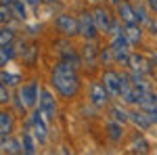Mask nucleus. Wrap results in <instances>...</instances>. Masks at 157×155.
Wrapping results in <instances>:
<instances>
[{"mask_svg":"<svg viewBox=\"0 0 157 155\" xmlns=\"http://www.w3.org/2000/svg\"><path fill=\"white\" fill-rule=\"evenodd\" d=\"M38 95H40V90H38V84L36 82L25 84V86H21V90H19V96L23 99L25 109H34V107H36V103L40 101Z\"/></svg>","mask_w":157,"mask_h":155,"instance_id":"obj_7","label":"nucleus"},{"mask_svg":"<svg viewBox=\"0 0 157 155\" xmlns=\"http://www.w3.org/2000/svg\"><path fill=\"white\" fill-rule=\"evenodd\" d=\"M101 61H103V63L113 61V55H111V50H109V48H103V50H101Z\"/></svg>","mask_w":157,"mask_h":155,"instance_id":"obj_32","label":"nucleus"},{"mask_svg":"<svg viewBox=\"0 0 157 155\" xmlns=\"http://www.w3.org/2000/svg\"><path fill=\"white\" fill-rule=\"evenodd\" d=\"M147 115L151 118V122H153V124H157V109L153 111V113H147Z\"/></svg>","mask_w":157,"mask_h":155,"instance_id":"obj_34","label":"nucleus"},{"mask_svg":"<svg viewBox=\"0 0 157 155\" xmlns=\"http://www.w3.org/2000/svg\"><path fill=\"white\" fill-rule=\"evenodd\" d=\"M121 126L124 124H120V122H115V119H111V122H107V134L109 138L113 141V143H117V141H121Z\"/></svg>","mask_w":157,"mask_h":155,"instance_id":"obj_21","label":"nucleus"},{"mask_svg":"<svg viewBox=\"0 0 157 155\" xmlns=\"http://www.w3.org/2000/svg\"><path fill=\"white\" fill-rule=\"evenodd\" d=\"M42 2H48V4H52V2H57V0H42Z\"/></svg>","mask_w":157,"mask_h":155,"instance_id":"obj_39","label":"nucleus"},{"mask_svg":"<svg viewBox=\"0 0 157 155\" xmlns=\"http://www.w3.org/2000/svg\"><path fill=\"white\" fill-rule=\"evenodd\" d=\"M36 136H32L29 132L21 134V147H23V155H34L36 153V143H34Z\"/></svg>","mask_w":157,"mask_h":155,"instance_id":"obj_23","label":"nucleus"},{"mask_svg":"<svg viewBox=\"0 0 157 155\" xmlns=\"http://www.w3.org/2000/svg\"><path fill=\"white\" fill-rule=\"evenodd\" d=\"M132 149L136 151V153H147V149H149V145H147V141L143 138V136H134L132 138Z\"/></svg>","mask_w":157,"mask_h":155,"instance_id":"obj_28","label":"nucleus"},{"mask_svg":"<svg viewBox=\"0 0 157 155\" xmlns=\"http://www.w3.org/2000/svg\"><path fill=\"white\" fill-rule=\"evenodd\" d=\"M149 2V6H151V11H155L157 13V0H147Z\"/></svg>","mask_w":157,"mask_h":155,"instance_id":"obj_33","label":"nucleus"},{"mask_svg":"<svg viewBox=\"0 0 157 155\" xmlns=\"http://www.w3.org/2000/svg\"><path fill=\"white\" fill-rule=\"evenodd\" d=\"M15 128V119L9 111H0V136H11Z\"/></svg>","mask_w":157,"mask_h":155,"instance_id":"obj_16","label":"nucleus"},{"mask_svg":"<svg viewBox=\"0 0 157 155\" xmlns=\"http://www.w3.org/2000/svg\"><path fill=\"white\" fill-rule=\"evenodd\" d=\"M90 2H98V0H90Z\"/></svg>","mask_w":157,"mask_h":155,"instance_id":"obj_41","label":"nucleus"},{"mask_svg":"<svg viewBox=\"0 0 157 155\" xmlns=\"http://www.w3.org/2000/svg\"><path fill=\"white\" fill-rule=\"evenodd\" d=\"M109 90L103 86V84H98V82H94V84H90V103L94 105V107H105L109 103Z\"/></svg>","mask_w":157,"mask_h":155,"instance_id":"obj_8","label":"nucleus"},{"mask_svg":"<svg viewBox=\"0 0 157 155\" xmlns=\"http://www.w3.org/2000/svg\"><path fill=\"white\" fill-rule=\"evenodd\" d=\"M80 59L86 67H94L98 63V48L94 44V40H86V44L82 46V52H80Z\"/></svg>","mask_w":157,"mask_h":155,"instance_id":"obj_9","label":"nucleus"},{"mask_svg":"<svg viewBox=\"0 0 157 155\" xmlns=\"http://www.w3.org/2000/svg\"><path fill=\"white\" fill-rule=\"evenodd\" d=\"M13 2H15V0H0V4H2V6H11Z\"/></svg>","mask_w":157,"mask_h":155,"instance_id":"obj_36","label":"nucleus"},{"mask_svg":"<svg viewBox=\"0 0 157 155\" xmlns=\"http://www.w3.org/2000/svg\"><path fill=\"white\" fill-rule=\"evenodd\" d=\"M38 107L42 109V113H44V118H46V119H52L55 115H57V101H55V96H52L50 90H46V88L40 90Z\"/></svg>","mask_w":157,"mask_h":155,"instance_id":"obj_5","label":"nucleus"},{"mask_svg":"<svg viewBox=\"0 0 157 155\" xmlns=\"http://www.w3.org/2000/svg\"><path fill=\"white\" fill-rule=\"evenodd\" d=\"M0 82L6 84V86H17L21 82V78L17 73H11V72H0Z\"/></svg>","mask_w":157,"mask_h":155,"instance_id":"obj_26","label":"nucleus"},{"mask_svg":"<svg viewBox=\"0 0 157 155\" xmlns=\"http://www.w3.org/2000/svg\"><path fill=\"white\" fill-rule=\"evenodd\" d=\"M2 143H4V136H0V149H2Z\"/></svg>","mask_w":157,"mask_h":155,"instance_id":"obj_38","label":"nucleus"},{"mask_svg":"<svg viewBox=\"0 0 157 155\" xmlns=\"http://www.w3.org/2000/svg\"><path fill=\"white\" fill-rule=\"evenodd\" d=\"M17 55V48H13V44H2L0 46V65H6L11 63Z\"/></svg>","mask_w":157,"mask_h":155,"instance_id":"obj_24","label":"nucleus"},{"mask_svg":"<svg viewBox=\"0 0 157 155\" xmlns=\"http://www.w3.org/2000/svg\"><path fill=\"white\" fill-rule=\"evenodd\" d=\"M55 25H57V29H59L63 36H78L80 34V23H78V19L71 17V15H57L55 17Z\"/></svg>","mask_w":157,"mask_h":155,"instance_id":"obj_4","label":"nucleus"},{"mask_svg":"<svg viewBox=\"0 0 157 155\" xmlns=\"http://www.w3.org/2000/svg\"><path fill=\"white\" fill-rule=\"evenodd\" d=\"M130 76V82H132V86L136 88V90H140V92H149L151 88H149V82L145 80V76L138 72H130L128 73Z\"/></svg>","mask_w":157,"mask_h":155,"instance_id":"obj_19","label":"nucleus"},{"mask_svg":"<svg viewBox=\"0 0 157 155\" xmlns=\"http://www.w3.org/2000/svg\"><path fill=\"white\" fill-rule=\"evenodd\" d=\"M61 61H65V63H69V65H73L75 69L80 67V57H78V52L73 50V48L69 46H65V48H61Z\"/></svg>","mask_w":157,"mask_h":155,"instance_id":"obj_20","label":"nucleus"},{"mask_svg":"<svg viewBox=\"0 0 157 155\" xmlns=\"http://www.w3.org/2000/svg\"><path fill=\"white\" fill-rule=\"evenodd\" d=\"M124 34H126V38H128L130 44H138L140 38H143V29H140V25H138V23H126Z\"/></svg>","mask_w":157,"mask_h":155,"instance_id":"obj_17","label":"nucleus"},{"mask_svg":"<svg viewBox=\"0 0 157 155\" xmlns=\"http://www.w3.org/2000/svg\"><path fill=\"white\" fill-rule=\"evenodd\" d=\"M109 50H111L115 63H128V61H130V55H132V52H130V42H128V38H126L124 32L113 36L111 44H109Z\"/></svg>","mask_w":157,"mask_h":155,"instance_id":"obj_2","label":"nucleus"},{"mask_svg":"<svg viewBox=\"0 0 157 155\" xmlns=\"http://www.w3.org/2000/svg\"><path fill=\"white\" fill-rule=\"evenodd\" d=\"M42 109L38 107L32 111L29 115V122H32V128H34V136H36L38 143H44L46 141V124H44V118H42Z\"/></svg>","mask_w":157,"mask_h":155,"instance_id":"obj_6","label":"nucleus"},{"mask_svg":"<svg viewBox=\"0 0 157 155\" xmlns=\"http://www.w3.org/2000/svg\"><path fill=\"white\" fill-rule=\"evenodd\" d=\"M117 6V15H120V19L126 23H138V19H136V13H134V6L128 2V0H121L120 4H115Z\"/></svg>","mask_w":157,"mask_h":155,"instance_id":"obj_13","label":"nucleus"},{"mask_svg":"<svg viewBox=\"0 0 157 155\" xmlns=\"http://www.w3.org/2000/svg\"><path fill=\"white\" fill-rule=\"evenodd\" d=\"M128 65H130V69H132V72H138V73H143V76H147V73L153 72V65H151V61L147 59L145 55H138V52L130 55V61H128Z\"/></svg>","mask_w":157,"mask_h":155,"instance_id":"obj_11","label":"nucleus"},{"mask_svg":"<svg viewBox=\"0 0 157 155\" xmlns=\"http://www.w3.org/2000/svg\"><path fill=\"white\" fill-rule=\"evenodd\" d=\"M109 2H111V4H120L121 0H109Z\"/></svg>","mask_w":157,"mask_h":155,"instance_id":"obj_37","label":"nucleus"},{"mask_svg":"<svg viewBox=\"0 0 157 155\" xmlns=\"http://www.w3.org/2000/svg\"><path fill=\"white\" fill-rule=\"evenodd\" d=\"M78 23H80V36L84 40H94L98 34V27H97V21H94V15L92 13L84 11L80 17H78Z\"/></svg>","mask_w":157,"mask_h":155,"instance_id":"obj_3","label":"nucleus"},{"mask_svg":"<svg viewBox=\"0 0 157 155\" xmlns=\"http://www.w3.org/2000/svg\"><path fill=\"white\" fill-rule=\"evenodd\" d=\"M15 40V29L11 27H0V46L2 44H11Z\"/></svg>","mask_w":157,"mask_h":155,"instance_id":"obj_27","label":"nucleus"},{"mask_svg":"<svg viewBox=\"0 0 157 155\" xmlns=\"http://www.w3.org/2000/svg\"><path fill=\"white\" fill-rule=\"evenodd\" d=\"M25 2H27V4H29V6H38V4H40V2H42V0H25Z\"/></svg>","mask_w":157,"mask_h":155,"instance_id":"obj_35","label":"nucleus"},{"mask_svg":"<svg viewBox=\"0 0 157 155\" xmlns=\"http://www.w3.org/2000/svg\"><path fill=\"white\" fill-rule=\"evenodd\" d=\"M0 153H6V155H23L21 141H17V138H13V136H4V143H2Z\"/></svg>","mask_w":157,"mask_h":155,"instance_id":"obj_15","label":"nucleus"},{"mask_svg":"<svg viewBox=\"0 0 157 155\" xmlns=\"http://www.w3.org/2000/svg\"><path fill=\"white\" fill-rule=\"evenodd\" d=\"M50 82L55 86V90L59 92L61 96H75L78 90H80V78L75 73V67L65 63V61H59L52 69V78Z\"/></svg>","mask_w":157,"mask_h":155,"instance_id":"obj_1","label":"nucleus"},{"mask_svg":"<svg viewBox=\"0 0 157 155\" xmlns=\"http://www.w3.org/2000/svg\"><path fill=\"white\" fill-rule=\"evenodd\" d=\"M109 115H111V119H115L120 124H128L130 122V113L126 109H121L120 105H113V107L109 109Z\"/></svg>","mask_w":157,"mask_h":155,"instance_id":"obj_22","label":"nucleus"},{"mask_svg":"<svg viewBox=\"0 0 157 155\" xmlns=\"http://www.w3.org/2000/svg\"><path fill=\"white\" fill-rule=\"evenodd\" d=\"M130 122H132L136 128H140V130H149L151 128V118L147 115L143 109H136V111H130Z\"/></svg>","mask_w":157,"mask_h":155,"instance_id":"obj_14","label":"nucleus"},{"mask_svg":"<svg viewBox=\"0 0 157 155\" xmlns=\"http://www.w3.org/2000/svg\"><path fill=\"white\" fill-rule=\"evenodd\" d=\"M17 55H19V57H23V61L27 63V65H32V63L36 61L38 48L36 46H25L23 42H21V44H19V48H17Z\"/></svg>","mask_w":157,"mask_h":155,"instance_id":"obj_18","label":"nucleus"},{"mask_svg":"<svg viewBox=\"0 0 157 155\" xmlns=\"http://www.w3.org/2000/svg\"><path fill=\"white\" fill-rule=\"evenodd\" d=\"M92 15H94V21H97L98 32H107L109 34V29H111V25H113V21H111V13H109L107 9H103V6H97Z\"/></svg>","mask_w":157,"mask_h":155,"instance_id":"obj_12","label":"nucleus"},{"mask_svg":"<svg viewBox=\"0 0 157 155\" xmlns=\"http://www.w3.org/2000/svg\"><path fill=\"white\" fill-rule=\"evenodd\" d=\"M103 86L109 90V95L113 96H120V90H121V76L113 69H107L103 73Z\"/></svg>","mask_w":157,"mask_h":155,"instance_id":"obj_10","label":"nucleus"},{"mask_svg":"<svg viewBox=\"0 0 157 155\" xmlns=\"http://www.w3.org/2000/svg\"><path fill=\"white\" fill-rule=\"evenodd\" d=\"M134 13H136V19H138V23H147V25L151 23V21H149V15L145 13V6H143L140 2L134 6Z\"/></svg>","mask_w":157,"mask_h":155,"instance_id":"obj_29","label":"nucleus"},{"mask_svg":"<svg viewBox=\"0 0 157 155\" xmlns=\"http://www.w3.org/2000/svg\"><path fill=\"white\" fill-rule=\"evenodd\" d=\"M9 101H11V96H9V90H6V84L0 82V105H4Z\"/></svg>","mask_w":157,"mask_h":155,"instance_id":"obj_31","label":"nucleus"},{"mask_svg":"<svg viewBox=\"0 0 157 155\" xmlns=\"http://www.w3.org/2000/svg\"><path fill=\"white\" fill-rule=\"evenodd\" d=\"M11 13H13L15 19H21V21L27 17V13H25V4L21 2V0H15V2L11 4Z\"/></svg>","mask_w":157,"mask_h":155,"instance_id":"obj_25","label":"nucleus"},{"mask_svg":"<svg viewBox=\"0 0 157 155\" xmlns=\"http://www.w3.org/2000/svg\"><path fill=\"white\" fill-rule=\"evenodd\" d=\"M11 19H13L11 6H2V4H0V23H9Z\"/></svg>","mask_w":157,"mask_h":155,"instance_id":"obj_30","label":"nucleus"},{"mask_svg":"<svg viewBox=\"0 0 157 155\" xmlns=\"http://www.w3.org/2000/svg\"><path fill=\"white\" fill-rule=\"evenodd\" d=\"M155 82H157V67H155Z\"/></svg>","mask_w":157,"mask_h":155,"instance_id":"obj_40","label":"nucleus"}]
</instances>
